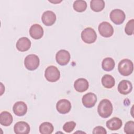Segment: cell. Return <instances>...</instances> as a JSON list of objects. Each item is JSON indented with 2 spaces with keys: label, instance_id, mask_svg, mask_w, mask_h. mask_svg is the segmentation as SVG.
<instances>
[{
  "label": "cell",
  "instance_id": "cell-7",
  "mask_svg": "<svg viewBox=\"0 0 134 134\" xmlns=\"http://www.w3.org/2000/svg\"><path fill=\"white\" fill-rule=\"evenodd\" d=\"M111 20L116 25H120L123 23L125 19V14L124 11L119 9H115L110 13Z\"/></svg>",
  "mask_w": 134,
  "mask_h": 134
},
{
  "label": "cell",
  "instance_id": "cell-25",
  "mask_svg": "<svg viewBox=\"0 0 134 134\" xmlns=\"http://www.w3.org/2000/svg\"><path fill=\"white\" fill-rule=\"evenodd\" d=\"M133 26H134V20L133 19L129 20L127 23L125 31L127 35H132L133 34Z\"/></svg>",
  "mask_w": 134,
  "mask_h": 134
},
{
  "label": "cell",
  "instance_id": "cell-14",
  "mask_svg": "<svg viewBox=\"0 0 134 134\" xmlns=\"http://www.w3.org/2000/svg\"><path fill=\"white\" fill-rule=\"evenodd\" d=\"M30 36L35 39H39L43 35V29L39 24H35L32 25L29 29Z\"/></svg>",
  "mask_w": 134,
  "mask_h": 134
},
{
  "label": "cell",
  "instance_id": "cell-20",
  "mask_svg": "<svg viewBox=\"0 0 134 134\" xmlns=\"http://www.w3.org/2000/svg\"><path fill=\"white\" fill-rule=\"evenodd\" d=\"M102 83L103 86L106 88H111L114 86L115 81L114 78L110 75L105 74L102 78Z\"/></svg>",
  "mask_w": 134,
  "mask_h": 134
},
{
  "label": "cell",
  "instance_id": "cell-1",
  "mask_svg": "<svg viewBox=\"0 0 134 134\" xmlns=\"http://www.w3.org/2000/svg\"><path fill=\"white\" fill-rule=\"evenodd\" d=\"M98 115L102 118L109 117L113 112V105L110 100L107 99H102L99 103L97 107Z\"/></svg>",
  "mask_w": 134,
  "mask_h": 134
},
{
  "label": "cell",
  "instance_id": "cell-6",
  "mask_svg": "<svg viewBox=\"0 0 134 134\" xmlns=\"http://www.w3.org/2000/svg\"><path fill=\"white\" fill-rule=\"evenodd\" d=\"M98 29L100 35L105 38L110 37L114 34L113 26L110 24L106 21L101 23L98 26Z\"/></svg>",
  "mask_w": 134,
  "mask_h": 134
},
{
  "label": "cell",
  "instance_id": "cell-2",
  "mask_svg": "<svg viewBox=\"0 0 134 134\" xmlns=\"http://www.w3.org/2000/svg\"><path fill=\"white\" fill-rule=\"evenodd\" d=\"M118 70L121 75L123 76H128L133 72V63L129 59H123L119 62L118 65Z\"/></svg>",
  "mask_w": 134,
  "mask_h": 134
},
{
  "label": "cell",
  "instance_id": "cell-17",
  "mask_svg": "<svg viewBox=\"0 0 134 134\" xmlns=\"http://www.w3.org/2000/svg\"><path fill=\"white\" fill-rule=\"evenodd\" d=\"M89 86L88 82L85 79L80 78L77 79L74 83L75 90L80 93L86 91Z\"/></svg>",
  "mask_w": 134,
  "mask_h": 134
},
{
  "label": "cell",
  "instance_id": "cell-9",
  "mask_svg": "<svg viewBox=\"0 0 134 134\" xmlns=\"http://www.w3.org/2000/svg\"><path fill=\"white\" fill-rule=\"evenodd\" d=\"M57 111L62 114L68 113L71 109V104L69 100L66 99H61L59 100L56 104Z\"/></svg>",
  "mask_w": 134,
  "mask_h": 134
},
{
  "label": "cell",
  "instance_id": "cell-11",
  "mask_svg": "<svg viewBox=\"0 0 134 134\" xmlns=\"http://www.w3.org/2000/svg\"><path fill=\"white\" fill-rule=\"evenodd\" d=\"M42 23L47 26H52L56 20V15L52 11L47 10L44 12L41 16Z\"/></svg>",
  "mask_w": 134,
  "mask_h": 134
},
{
  "label": "cell",
  "instance_id": "cell-8",
  "mask_svg": "<svg viewBox=\"0 0 134 134\" xmlns=\"http://www.w3.org/2000/svg\"><path fill=\"white\" fill-rule=\"evenodd\" d=\"M55 59L57 63L61 65H65L70 61V54L65 50H59L55 55Z\"/></svg>",
  "mask_w": 134,
  "mask_h": 134
},
{
  "label": "cell",
  "instance_id": "cell-15",
  "mask_svg": "<svg viewBox=\"0 0 134 134\" xmlns=\"http://www.w3.org/2000/svg\"><path fill=\"white\" fill-rule=\"evenodd\" d=\"M16 47L19 51H26L31 47L30 40L27 37H21L17 41Z\"/></svg>",
  "mask_w": 134,
  "mask_h": 134
},
{
  "label": "cell",
  "instance_id": "cell-10",
  "mask_svg": "<svg viewBox=\"0 0 134 134\" xmlns=\"http://www.w3.org/2000/svg\"><path fill=\"white\" fill-rule=\"evenodd\" d=\"M82 102L85 107L92 108L97 102V96L93 93H88L83 96Z\"/></svg>",
  "mask_w": 134,
  "mask_h": 134
},
{
  "label": "cell",
  "instance_id": "cell-18",
  "mask_svg": "<svg viewBox=\"0 0 134 134\" xmlns=\"http://www.w3.org/2000/svg\"><path fill=\"white\" fill-rule=\"evenodd\" d=\"M122 125V120L117 117H113L108 120L106 123L107 128L112 131L119 129L121 127Z\"/></svg>",
  "mask_w": 134,
  "mask_h": 134
},
{
  "label": "cell",
  "instance_id": "cell-26",
  "mask_svg": "<svg viewBox=\"0 0 134 134\" xmlns=\"http://www.w3.org/2000/svg\"><path fill=\"white\" fill-rule=\"evenodd\" d=\"M124 132L127 134H133L134 133V122L133 121H129L127 122L125 125Z\"/></svg>",
  "mask_w": 134,
  "mask_h": 134
},
{
  "label": "cell",
  "instance_id": "cell-19",
  "mask_svg": "<svg viewBox=\"0 0 134 134\" xmlns=\"http://www.w3.org/2000/svg\"><path fill=\"white\" fill-rule=\"evenodd\" d=\"M13 120V116L10 113L3 111L0 114V124L4 126H9Z\"/></svg>",
  "mask_w": 134,
  "mask_h": 134
},
{
  "label": "cell",
  "instance_id": "cell-27",
  "mask_svg": "<svg viewBox=\"0 0 134 134\" xmlns=\"http://www.w3.org/2000/svg\"><path fill=\"white\" fill-rule=\"evenodd\" d=\"M76 126V123L73 121L65 122L63 126V130L66 132H71Z\"/></svg>",
  "mask_w": 134,
  "mask_h": 134
},
{
  "label": "cell",
  "instance_id": "cell-21",
  "mask_svg": "<svg viewBox=\"0 0 134 134\" xmlns=\"http://www.w3.org/2000/svg\"><path fill=\"white\" fill-rule=\"evenodd\" d=\"M115 63L113 59L107 57L103 59L102 62V69L105 71H110L113 70L115 67Z\"/></svg>",
  "mask_w": 134,
  "mask_h": 134
},
{
  "label": "cell",
  "instance_id": "cell-28",
  "mask_svg": "<svg viewBox=\"0 0 134 134\" xmlns=\"http://www.w3.org/2000/svg\"><path fill=\"white\" fill-rule=\"evenodd\" d=\"M93 133L94 134H106L107 133V131L106 130V129L102 127V126H97L96 127L94 128L93 130Z\"/></svg>",
  "mask_w": 134,
  "mask_h": 134
},
{
  "label": "cell",
  "instance_id": "cell-22",
  "mask_svg": "<svg viewBox=\"0 0 134 134\" xmlns=\"http://www.w3.org/2000/svg\"><path fill=\"white\" fill-rule=\"evenodd\" d=\"M105 5V2L103 0H92L90 2L91 8L95 12H99L103 10Z\"/></svg>",
  "mask_w": 134,
  "mask_h": 134
},
{
  "label": "cell",
  "instance_id": "cell-5",
  "mask_svg": "<svg viewBox=\"0 0 134 134\" xmlns=\"http://www.w3.org/2000/svg\"><path fill=\"white\" fill-rule=\"evenodd\" d=\"M81 36L82 40L88 44L94 43L97 39V35L95 31L91 27L85 28L82 31Z\"/></svg>",
  "mask_w": 134,
  "mask_h": 134
},
{
  "label": "cell",
  "instance_id": "cell-13",
  "mask_svg": "<svg viewBox=\"0 0 134 134\" xmlns=\"http://www.w3.org/2000/svg\"><path fill=\"white\" fill-rule=\"evenodd\" d=\"M14 113L18 116L25 115L27 111V105L24 102L19 101L15 103L13 107Z\"/></svg>",
  "mask_w": 134,
  "mask_h": 134
},
{
  "label": "cell",
  "instance_id": "cell-16",
  "mask_svg": "<svg viewBox=\"0 0 134 134\" xmlns=\"http://www.w3.org/2000/svg\"><path fill=\"white\" fill-rule=\"evenodd\" d=\"M132 90L131 83L128 80H122L118 85V92L123 95H127L130 93Z\"/></svg>",
  "mask_w": 134,
  "mask_h": 134
},
{
  "label": "cell",
  "instance_id": "cell-3",
  "mask_svg": "<svg viewBox=\"0 0 134 134\" xmlns=\"http://www.w3.org/2000/svg\"><path fill=\"white\" fill-rule=\"evenodd\" d=\"M44 77L48 81L50 82H55L60 79V73L56 66L50 65L47 67L46 69Z\"/></svg>",
  "mask_w": 134,
  "mask_h": 134
},
{
  "label": "cell",
  "instance_id": "cell-23",
  "mask_svg": "<svg viewBox=\"0 0 134 134\" xmlns=\"http://www.w3.org/2000/svg\"><path fill=\"white\" fill-rule=\"evenodd\" d=\"M39 131L42 134H50L54 129L52 124L49 122H44L39 126Z\"/></svg>",
  "mask_w": 134,
  "mask_h": 134
},
{
  "label": "cell",
  "instance_id": "cell-12",
  "mask_svg": "<svg viewBox=\"0 0 134 134\" xmlns=\"http://www.w3.org/2000/svg\"><path fill=\"white\" fill-rule=\"evenodd\" d=\"M30 130L29 124L25 121H18L14 127V130L16 134H28Z\"/></svg>",
  "mask_w": 134,
  "mask_h": 134
},
{
  "label": "cell",
  "instance_id": "cell-24",
  "mask_svg": "<svg viewBox=\"0 0 134 134\" xmlns=\"http://www.w3.org/2000/svg\"><path fill=\"white\" fill-rule=\"evenodd\" d=\"M73 7L74 9L77 12H83L85 11L87 8V3L85 1L77 0L74 1Z\"/></svg>",
  "mask_w": 134,
  "mask_h": 134
},
{
  "label": "cell",
  "instance_id": "cell-4",
  "mask_svg": "<svg viewBox=\"0 0 134 134\" xmlns=\"http://www.w3.org/2000/svg\"><path fill=\"white\" fill-rule=\"evenodd\" d=\"M40 60L39 57L34 54L28 55L24 60L25 68L30 71H34L38 68L39 65Z\"/></svg>",
  "mask_w": 134,
  "mask_h": 134
},
{
  "label": "cell",
  "instance_id": "cell-29",
  "mask_svg": "<svg viewBox=\"0 0 134 134\" xmlns=\"http://www.w3.org/2000/svg\"><path fill=\"white\" fill-rule=\"evenodd\" d=\"M50 2H51V3H60V2H61V1H58V2H55V1H54V2H52V1H49Z\"/></svg>",
  "mask_w": 134,
  "mask_h": 134
}]
</instances>
